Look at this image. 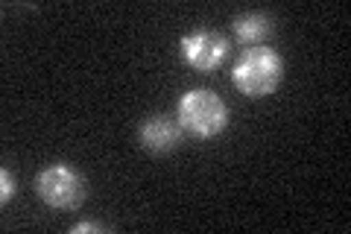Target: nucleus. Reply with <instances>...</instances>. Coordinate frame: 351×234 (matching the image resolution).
<instances>
[{"label": "nucleus", "mask_w": 351, "mask_h": 234, "mask_svg": "<svg viewBox=\"0 0 351 234\" xmlns=\"http://www.w3.org/2000/svg\"><path fill=\"white\" fill-rule=\"evenodd\" d=\"M176 117H179L176 124L182 126V132L208 141L228 126V106L208 88H191V91L182 94Z\"/></svg>", "instance_id": "1"}, {"label": "nucleus", "mask_w": 351, "mask_h": 234, "mask_svg": "<svg viewBox=\"0 0 351 234\" xmlns=\"http://www.w3.org/2000/svg\"><path fill=\"white\" fill-rule=\"evenodd\" d=\"M281 73H284L281 56L267 50V47H255L234 65L232 82L243 97L263 100V97L276 94V88L281 82Z\"/></svg>", "instance_id": "2"}, {"label": "nucleus", "mask_w": 351, "mask_h": 234, "mask_svg": "<svg viewBox=\"0 0 351 234\" xmlns=\"http://www.w3.org/2000/svg\"><path fill=\"white\" fill-rule=\"evenodd\" d=\"M36 191H38V196L50 208L68 211V208L82 205V199H85V179L73 170V167H68V164H50L47 170L38 173Z\"/></svg>", "instance_id": "3"}, {"label": "nucleus", "mask_w": 351, "mask_h": 234, "mask_svg": "<svg viewBox=\"0 0 351 234\" xmlns=\"http://www.w3.org/2000/svg\"><path fill=\"white\" fill-rule=\"evenodd\" d=\"M228 56V41L214 30H199L179 38V59L199 73H211Z\"/></svg>", "instance_id": "4"}, {"label": "nucleus", "mask_w": 351, "mask_h": 234, "mask_svg": "<svg viewBox=\"0 0 351 234\" xmlns=\"http://www.w3.org/2000/svg\"><path fill=\"white\" fill-rule=\"evenodd\" d=\"M182 141V126L173 124L170 117H149L144 126H141V147L147 152H156V155H164L179 147Z\"/></svg>", "instance_id": "5"}, {"label": "nucleus", "mask_w": 351, "mask_h": 234, "mask_svg": "<svg viewBox=\"0 0 351 234\" xmlns=\"http://www.w3.org/2000/svg\"><path fill=\"white\" fill-rule=\"evenodd\" d=\"M272 32V21L261 12H249V15H240L234 18V36L240 44L246 47H258V44L267 41V36Z\"/></svg>", "instance_id": "6"}, {"label": "nucleus", "mask_w": 351, "mask_h": 234, "mask_svg": "<svg viewBox=\"0 0 351 234\" xmlns=\"http://www.w3.org/2000/svg\"><path fill=\"white\" fill-rule=\"evenodd\" d=\"M0 185H3V187H0V202H9V199H12L15 196V179H12V173H9V170H0Z\"/></svg>", "instance_id": "7"}, {"label": "nucleus", "mask_w": 351, "mask_h": 234, "mask_svg": "<svg viewBox=\"0 0 351 234\" xmlns=\"http://www.w3.org/2000/svg\"><path fill=\"white\" fill-rule=\"evenodd\" d=\"M71 231H73V234H82V231H108V229L100 226V222H76Z\"/></svg>", "instance_id": "8"}]
</instances>
